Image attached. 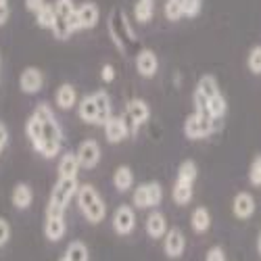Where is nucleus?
Instances as JSON below:
<instances>
[{
  "label": "nucleus",
  "instance_id": "2f4dec72",
  "mask_svg": "<svg viewBox=\"0 0 261 261\" xmlns=\"http://www.w3.org/2000/svg\"><path fill=\"white\" fill-rule=\"evenodd\" d=\"M249 182L255 188H261V155H255L249 167Z\"/></svg>",
  "mask_w": 261,
  "mask_h": 261
},
{
  "label": "nucleus",
  "instance_id": "79ce46f5",
  "mask_svg": "<svg viewBox=\"0 0 261 261\" xmlns=\"http://www.w3.org/2000/svg\"><path fill=\"white\" fill-rule=\"evenodd\" d=\"M0 69H3V57H0Z\"/></svg>",
  "mask_w": 261,
  "mask_h": 261
},
{
  "label": "nucleus",
  "instance_id": "4c0bfd02",
  "mask_svg": "<svg viewBox=\"0 0 261 261\" xmlns=\"http://www.w3.org/2000/svg\"><path fill=\"white\" fill-rule=\"evenodd\" d=\"M23 3H25V11L32 13V15H36L42 7L46 5V0H23Z\"/></svg>",
  "mask_w": 261,
  "mask_h": 261
},
{
  "label": "nucleus",
  "instance_id": "5701e85b",
  "mask_svg": "<svg viewBox=\"0 0 261 261\" xmlns=\"http://www.w3.org/2000/svg\"><path fill=\"white\" fill-rule=\"evenodd\" d=\"M113 186L117 192H127L134 186V171L129 165H119L113 171Z\"/></svg>",
  "mask_w": 261,
  "mask_h": 261
},
{
  "label": "nucleus",
  "instance_id": "c85d7f7f",
  "mask_svg": "<svg viewBox=\"0 0 261 261\" xmlns=\"http://www.w3.org/2000/svg\"><path fill=\"white\" fill-rule=\"evenodd\" d=\"M199 178V167L192 159H186L180 163L178 167V176L176 180H182V182H188V184H194V180Z\"/></svg>",
  "mask_w": 261,
  "mask_h": 261
},
{
  "label": "nucleus",
  "instance_id": "393cba45",
  "mask_svg": "<svg viewBox=\"0 0 261 261\" xmlns=\"http://www.w3.org/2000/svg\"><path fill=\"white\" fill-rule=\"evenodd\" d=\"M190 228L197 234H205L211 228V213L207 207H197L190 213Z\"/></svg>",
  "mask_w": 261,
  "mask_h": 261
},
{
  "label": "nucleus",
  "instance_id": "7ed1b4c3",
  "mask_svg": "<svg viewBox=\"0 0 261 261\" xmlns=\"http://www.w3.org/2000/svg\"><path fill=\"white\" fill-rule=\"evenodd\" d=\"M77 207L82 211V215L88 220L90 224H100L107 217V203L100 197V192L92 186V184H80L77 194H75Z\"/></svg>",
  "mask_w": 261,
  "mask_h": 261
},
{
  "label": "nucleus",
  "instance_id": "f704fd0d",
  "mask_svg": "<svg viewBox=\"0 0 261 261\" xmlns=\"http://www.w3.org/2000/svg\"><path fill=\"white\" fill-rule=\"evenodd\" d=\"M205 261H226V251L222 247H211L205 255Z\"/></svg>",
  "mask_w": 261,
  "mask_h": 261
},
{
  "label": "nucleus",
  "instance_id": "2eb2a0df",
  "mask_svg": "<svg viewBox=\"0 0 261 261\" xmlns=\"http://www.w3.org/2000/svg\"><path fill=\"white\" fill-rule=\"evenodd\" d=\"M186 251V236L180 228H169L163 238V253L169 259H178Z\"/></svg>",
  "mask_w": 261,
  "mask_h": 261
},
{
  "label": "nucleus",
  "instance_id": "9b49d317",
  "mask_svg": "<svg viewBox=\"0 0 261 261\" xmlns=\"http://www.w3.org/2000/svg\"><path fill=\"white\" fill-rule=\"evenodd\" d=\"M113 230L119 236H129L136 230V211L132 205H119L113 213Z\"/></svg>",
  "mask_w": 261,
  "mask_h": 261
},
{
  "label": "nucleus",
  "instance_id": "6e6552de",
  "mask_svg": "<svg viewBox=\"0 0 261 261\" xmlns=\"http://www.w3.org/2000/svg\"><path fill=\"white\" fill-rule=\"evenodd\" d=\"M123 117L127 121L129 134L134 136L144 123H148V119H150V107L142 98H129L125 102V109H123Z\"/></svg>",
  "mask_w": 261,
  "mask_h": 261
},
{
  "label": "nucleus",
  "instance_id": "ddd939ff",
  "mask_svg": "<svg viewBox=\"0 0 261 261\" xmlns=\"http://www.w3.org/2000/svg\"><path fill=\"white\" fill-rule=\"evenodd\" d=\"M100 21V9L92 0H86V3L77 5V32H90L98 25Z\"/></svg>",
  "mask_w": 261,
  "mask_h": 261
},
{
  "label": "nucleus",
  "instance_id": "bb28decb",
  "mask_svg": "<svg viewBox=\"0 0 261 261\" xmlns=\"http://www.w3.org/2000/svg\"><path fill=\"white\" fill-rule=\"evenodd\" d=\"M63 255L69 261H90V249L84 241H71Z\"/></svg>",
  "mask_w": 261,
  "mask_h": 261
},
{
  "label": "nucleus",
  "instance_id": "f8f14e48",
  "mask_svg": "<svg viewBox=\"0 0 261 261\" xmlns=\"http://www.w3.org/2000/svg\"><path fill=\"white\" fill-rule=\"evenodd\" d=\"M134 65H136V71L140 77L144 80H150V77H155L157 71H159V57L155 50H150V48H140L136 59H134Z\"/></svg>",
  "mask_w": 261,
  "mask_h": 261
},
{
  "label": "nucleus",
  "instance_id": "f257e3e1",
  "mask_svg": "<svg viewBox=\"0 0 261 261\" xmlns=\"http://www.w3.org/2000/svg\"><path fill=\"white\" fill-rule=\"evenodd\" d=\"M25 136L44 159H55L61 155L63 129L46 102H40L25 121Z\"/></svg>",
  "mask_w": 261,
  "mask_h": 261
},
{
  "label": "nucleus",
  "instance_id": "1a4fd4ad",
  "mask_svg": "<svg viewBox=\"0 0 261 261\" xmlns=\"http://www.w3.org/2000/svg\"><path fill=\"white\" fill-rule=\"evenodd\" d=\"M213 132H215V121L207 115L192 113L184 121V136L188 140H203V138H209Z\"/></svg>",
  "mask_w": 261,
  "mask_h": 261
},
{
  "label": "nucleus",
  "instance_id": "4be33fe9",
  "mask_svg": "<svg viewBox=\"0 0 261 261\" xmlns=\"http://www.w3.org/2000/svg\"><path fill=\"white\" fill-rule=\"evenodd\" d=\"M11 203H13V207L19 209V211L30 209L32 203H34V190H32V186H30L28 182L15 184V188H13V192H11Z\"/></svg>",
  "mask_w": 261,
  "mask_h": 261
},
{
  "label": "nucleus",
  "instance_id": "f3484780",
  "mask_svg": "<svg viewBox=\"0 0 261 261\" xmlns=\"http://www.w3.org/2000/svg\"><path fill=\"white\" fill-rule=\"evenodd\" d=\"M67 234V222H65V213H46L44 220V238L48 243H59L63 236Z\"/></svg>",
  "mask_w": 261,
  "mask_h": 261
},
{
  "label": "nucleus",
  "instance_id": "b1692460",
  "mask_svg": "<svg viewBox=\"0 0 261 261\" xmlns=\"http://www.w3.org/2000/svg\"><path fill=\"white\" fill-rule=\"evenodd\" d=\"M192 194H194V184H188V182H182V180H176L171 186V199L176 205L184 207L192 201Z\"/></svg>",
  "mask_w": 261,
  "mask_h": 261
},
{
  "label": "nucleus",
  "instance_id": "4468645a",
  "mask_svg": "<svg viewBox=\"0 0 261 261\" xmlns=\"http://www.w3.org/2000/svg\"><path fill=\"white\" fill-rule=\"evenodd\" d=\"M42 88H44V73H42V69L28 67V69L21 71V75H19V90L21 92L28 94V96H34Z\"/></svg>",
  "mask_w": 261,
  "mask_h": 261
},
{
  "label": "nucleus",
  "instance_id": "7c9ffc66",
  "mask_svg": "<svg viewBox=\"0 0 261 261\" xmlns=\"http://www.w3.org/2000/svg\"><path fill=\"white\" fill-rule=\"evenodd\" d=\"M247 67L253 75H261V44L253 46L247 57Z\"/></svg>",
  "mask_w": 261,
  "mask_h": 261
},
{
  "label": "nucleus",
  "instance_id": "0eeeda50",
  "mask_svg": "<svg viewBox=\"0 0 261 261\" xmlns=\"http://www.w3.org/2000/svg\"><path fill=\"white\" fill-rule=\"evenodd\" d=\"M161 201H163V186L157 180L136 186L132 194L134 209H155L161 205Z\"/></svg>",
  "mask_w": 261,
  "mask_h": 261
},
{
  "label": "nucleus",
  "instance_id": "6ab92c4d",
  "mask_svg": "<svg viewBox=\"0 0 261 261\" xmlns=\"http://www.w3.org/2000/svg\"><path fill=\"white\" fill-rule=\"evenodd\" d=\"M144 230L148 234V238H153V241H159V238H165L169 226H167V217L165 213L161 211H150L146 222H144Z\"/></svg>",
  "mask_w": 261,
  "mask_h": 261
},
{
  "label": "nucleus",
  "instance_id": "a19ab883",
  "mask_svg": "<svg viewBox=\"0 0 261 261\" xmlns=\"http://www.w3.org/2000/svg\"><path fill=\"white\" fill-rule=\"evenodd\" d=\"M59 261H69V259H67V257H65V255H61V257H59Z\"/></svg>",
  "mask_w": 261,
  "mask_h": 261
},
{
  "label": "nucleus",
  "instance_id": "aec40b11",
  "mask_svg": "<svg viewBox=\"0 0 261 261\" xmlns=\"http://www.w3.org/2000/svg\"><path fill=\"white\" fill-rule=\"evenodd\" d=\"M77 102H80V96H77V90H75L73 84L65 82V84H61L59 88H57V92H55V105L61 109V111H69V109H73Z\"/></svg>",
  "mask_w": 261,
  "mask_h": 261
},
{
  "label": "nucleus",
  "instance_id": "423d86ee",
  "mask_svg": "<svg viewBox=\"0 0 261 261\" xmlns=\"http://www.w3.org/2000/svg\"><path fill=\"white\" fill-rule=\"evenodd\" d=\"M80 188L77 180H63L59 178L50 190L48 197V205H46V213H65V209L69 207V203L75 199Z\"/></svg>",
  "mask_w": 261,
  "mask_h": 261
},
{
  "label": "nucleus",
  "instance_id": "f03ea898",
  "mask_svg": "<svg viewBox=\"0 0 261 261\" xmlns=\"http://www.w3.org/2000/svg\"><path fill=\"white\" fill-rule=\"evenodd\" d=\"M77 115L84 123L88 125H105L107 119L113 117V102L107 90H96L86 94L80 100Z\"/></svg>",
  "mask_w": 261,
  "mask_h": 261
},
{
  "label": "nucleus",
  "instance_id": "58836bf2",
  "mask_svg": "<svg viewBox=\"0 0 261 261\" xmlns=\"http://www.w3.org/2000/svg\"><path fill=\"white\" fill-rule=\"evenodd\" d=\"M7 144H9V129H7V125L3 121H0V155L5 153Z\"/></svg>",
  "mask_w": 261,
  "mask_h": 261
},
{
  "label": "nucleus",
  "instance_id": "a878e982",
  "mask_svg": "<svg viewBox=\"0 0 261 261\" xmlns=\"http://www.w3.org/2000/svg\"><path fill=\"white\" fill-rule=\"evenodd\" d=\"M153 17H155V0H136V5H134L136 23L146 25L148 21H153Z\"/></svg>",
  "mask_w": 261,
  "mask_h": 261
},
{
  "label": "nucleus",
  "instance_id": "9d476101",
  "mask_svg": "<svg viewBox=\"0 0 261 261\" xmlns=\"http://www.w3.org/2000/svg\"><path fill=\"white\" fill-rule=\"evenodd\" d=\"M75 155H77V161H80V167L82 169H94L98 165L100 157H102V150H100L98 140L86 138V140L80 142Z\"/></svg>",
  "mask_w": 261,
  "mask_h": 261
},
{
  "label": "nucleus",
  "instance_id": "39448f33",
  "mask_svg": "<svg viewBox=\"0 0 261 261\" xmlns=\"http://www.w3.org/2000/svg\"><path fill=\"white\" fill-rule=\"evenodd\" d=\"M107 28H109V36H111L113 44L117 46V50L121 55H125V50L138 42V36L132 30V25H129V21H127L123 11H113L107 21Z\"/></svg>",
  "mask_w": 261,
  "mask_h": 261
},
{
  "label": "nucleus",
  "instance_id": "ea45409f",
  "mask_svg": "<svg viewBox=\"0 0 261 261\" xmlns=\"http://www.w3.org/2000/svg\"><path fill=\"white\" fill-rule=\"evenodd\" d=\"M257 249H259V253H261V232H259V238H257Z\"/></svg>",
  "mask_w": 261,
  "mask_h": 261
},
{
  "label": "nucleus",
  "instance_id": "cd10ccee",
  "mask_svg": "<svg viewBox=\"0 0 261 261\" xmlns=\"http://www.w3.org/2000/svg\"><path fill=\"white\" fill-rule=\"evenodd\" d=\"M34 17H36L38 28H42V30H53V25H55V5H53V3H46Z\"/></svg>",
  "mask_w": 261,
  "mask_h": 261
},
{
  "label": "nucleus",
  "instance_id": "473e14b6",
  "mask_svg": "<svg viewBox=\"0 0 261 261\" xmlns=\"http://www.w3.org/2000/svg\"><path fill=\"white\" fill-rule=\"evenodd\" d=\"M182 7H184V17L194 19L203 11V0H182Z\"/></svg>",
  "mask_w": 261,
  "mask_h": 261
},
{
  "label": "nucleus",
  "instance_id": "412c9836",
  "mask_svg": "<svg viewBox=\"0 0 261 261\" xmlns=\"http://www.w3.org/2000/svg\"><path fill=\"white\" fill-rule=\"evenodd\" d=\"M80 161L75 153H63L59 157L57 163V176L63 180H77V173H80Z\"/></svg>",
  "mask_w": 261,
  "mask_h": 261
},
{
  "label": "nucleus",
  "instance_id": "72a5a7b5",
  "mask_svg": "<svg viewBox=\"0 0 261 261\" xmlns=\"http://www.w3.org/2000/svg\"><path fill=\"white\" fill-rule=\"evenodd\" d=\"M11 234H13V230H11L9 220H5V217H0V249L9 245Z\"/></svg>",
  "mask_w": 261,
  "mask_h": 261
},
{
  "label": "nucleus",
  "instance_id": "e433bc0d",
  "mask_svg": "<svg viewBox=\"0 0 261 261\" xmlns=\"http://www.w3.org/2000/svg\"><path fill=\"white\" fill-rule=\"evenodd\" d=\"M11 17V0H0V25H5Z\"/></svg>",
  "mask_w": 261,
  "mask_h": 261
},
{
  "label": "nucleus",
  "instance_id": "20e7f679",
  "mask_svg": "<svg viewBox=\"0 0 261 261\" xmlns=\"http://www.w3.org/2000/svg\"><path fill=\"white\" fill-rule=\"evenodd\" d=\"M55 25L53 34L57 40H69L77 32V5L73 0H55Z\"/></svg>",
  "mask_w": 261,
  "mask_h": 261
},
{
  "label": "nucleus",
  "instance_id": "dca6fc26",
  "mask_svg": "<svg viewBox=\"0 0 261 261\" xmlns=\"http://www.w3.org/2000/svg\"><path fill=\"white\" fill-rule=\"evenodd\" d=\"M105 127V138L109 144H119L129 136V127L123 115H113L111 119H107Z\"/></svg>",
  "mask_w": 261,
  "mask_h": 261
},
{
  "label": "nucleus",
  "instance_id": "c756f323",
  "mask_svg": "<svg viewBox=\"0 0 261 261\" xmlns=\"http://www.w3.org/2000/svg\"><path fill=\"white\" fill-rule=\"evenodd\" d=\"M163 15H165L167 21H171V23L180 21V19L184 17L182 0H165V5H163Z\"/></svg>",
  "mask_w": 261,
  "mask_h": 261
},
{
  "label": "nucleus",
  "instance_id": "a211bd4d",
  "mask_svg": "<svg viewBox=\"0 0 261 261\" xmlns=\"http://www.w3.org/2000/svg\"><path fill=\"white\" fill-rule=\"evenodd\" d=\"M255 209H257L255 197L247 190H241L232 199V213L238 217V220H249V217H253Z\"/></svg>",
  "mask_w": 261,
  "mask_h": 261
},
{
  "label": "nucleus",
  "instance_id": "c9c22d12",
  "mask_svg": "<svg viewBox=\"0 0 261 261\" xmlns=\"http://www.w3.org/2000/svg\"><path fill=\"white\" fill-rule=\"evenodd\" d=\"M100 80L107 82V84L115 82V67H113V65H109V63L102 65V67H100Z\"/></svg>",
  "mask_w": 261,
  "mask_h": 261
}]
</instances>
